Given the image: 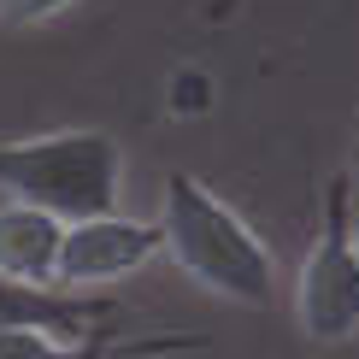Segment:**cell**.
Listing matches in <instances>:
<instances>
[{"label":"cell","mask_w":359,"mask_h":359,"mask_svg":"<svg viewBox=\"0 0 359 359\" xmlns=\"http://www.w3.org/2000/svg\"><path fill=\"white\" fill-rule=\"evenodd\" d=\"M118 189H124V154L107 130H53L29 142H0L6 201H29L77 224L95 212H118Z\"/></svg>","instance_id":"obj_2"},{"label":"cell","mask_w":359,"mask_h":359,"mask_svg":"<svg viewBox=\"0 0 359 359\" xmlns=\"http://www.w3.org/2000/svg\"><path fill=\"white\" fill-rule=\"evenodd\" d=\"M159 253V224H136L124 212H95L65 224V242H59V289H100V283L136 277L147 259Z\"/></svg>","instance_id":"obj_4"},{"label":"cell","mask_w":359,"mask_h":359,"mask_svg":"<svg viewBox=\"0 0 359 359\" xmlns=\"http://www.w3.org/2000/svg\"><path fill=\"white\" fill-rule=\"evenodd\" d=\"M59 242H65V218L41 212V206H29V201H6L0 206V277H12V283H53Z\"/></svg>","instance_id":"obj_6"},{"label":"cell","mask_w":359,"mask_h":359,"mask_svg":"<svg viewBox=\"0 0 359 359\" xmlns=\"http://www.w3.org/2000/svg\"><path fill=\"white\" fill-rule=\"evenodd\" d=\"M65 6H77V0H0V24L6 29H29V24L59 18Z\"/></svg>","instance_id":"obj_8"},{"label":"cell","mask_w":359,"mask_h":359,"mask_svg":"<svg viewBox=\"0 0 359 359\" xmlns=\"http://www.w3.org/2000/svg\"><path fill=\"white\" fill-rule=\"evenodd\" d=\"M136 348H112L95 336H48V330H6L0 336V359H124Z\"/></svg>","instance_id":"obj_7"},{"label":"cell","mask_w":359,"mask_h":359,"mask_svg":"<svg viewBox=\"0 0 359 359\" xmlns=\"http://www.w3.org/2000/svg\"><path fill=\"white\" fill-rule=\"evenodd\" d=\"M159 248L171 253L206 294H224L236 306H271L277 301V259L248 218L230 201H218L189 171L165 177V212H159Z\"/></svg>","instance_id":"obj_1"},{"label":"cell","mask_w":359,"mask_h":359,"mask_svg":"<svg viewBox=\"0 0 359 359\" xmlns=\"http://www.w3.org/2000/svg\"><path fill=\"white\" fill-rule=\"evenodd\" d=\"M236 6H242V0H206V18L224 24V18H236Z\"/></svg>","instance_id":"obj_9"},{"label":"cell","mask_w":359,"mask_h":359,"mask_svg":"<svg viewBox=\"0 0 359 359\" xmlns=\"http://www.w3.org/2000/svg\"><path fill=\"white\" fill-rule=\"evenodd\" d=\"M294 324L306 341H348L359 330V248H353V177L324 194V224L294 283Z\"/></svg>","instance_id":"obj_3"},{"label":"cell","mask_w":359,"mask_h":359,"mask_svg":"<svg viewBox=\"0 0 359 359\" xmlns=\"http://www.w3.org/2000/svg\"><path fill=\"white\" fill-rule=\"evenodd\" d=\"M100 318H112V301L59 283H12L0 277V336L6 330H48V336H88Z\"/></svg>","instance_id":"obj_5"},{"label":"cell","mask_w":359,"mask_h":359,"mask_svg":"<svg viewBox=\"0 0 359 359\" xmlns=\"http://www.w3.org/2000/svg\"><path fill=\"white\" fill-rule=\"evenodd\" d=\"M353 189H359V159H353ZM353 248H359V218H353Z\"/></svg>","instance_id":"obj_10"},{"label":"cell","mask_w":359,"mask_h":359,"mask_svg":"<svg viewBox=\"0 0 359 359\" xmlns=\"http://www.w3.org/2000/svg\"><path fill=\"white\" fill-rule=\"evenodd\" d=\"M353 136H359V124H353Z\"/></svg>","instance_id":"obj_11"}]
</instances>
